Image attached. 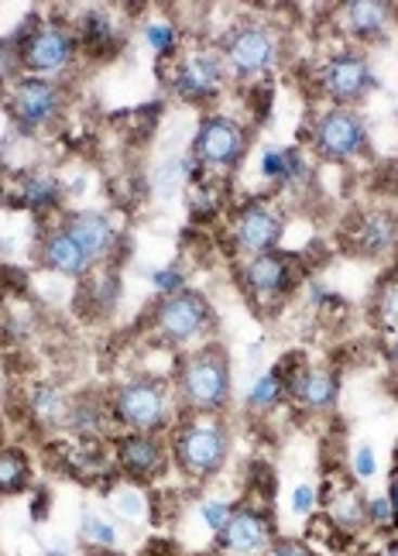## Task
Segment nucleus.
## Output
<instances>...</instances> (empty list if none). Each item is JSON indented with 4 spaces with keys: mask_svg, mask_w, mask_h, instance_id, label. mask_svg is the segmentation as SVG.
I'll use <instances>...</instances> for the list:
<instances>
[{
    "mask_svg": "<svg viewBox=\"0 0 398 556\" xmlns=\"http://www.w3.org/2000/svg\"><path fill=\"white\" fill-rule=\"evenodd\" d=\"M179 395L196 413H217L230 399V368L223 351L206 348L185 361L179 375Z\"/></svg>",
    "mask_w": 398,
    "mask_h": 556,
    "instance_id": "nucleus-1",
    "label": "nucleus"
},
{
    "mask_svg": "<svg viewBox=\"0 0 398 556\" xmlns=\"http://www.w3.org/2000/svg\"><path fill=\"white\" fill-rule=\"evenodd\" d=\"M114 416L134 433H155L169 422V392L158 378H134L117 389Z\"/></svg>",
    "mask_w": 398,
    "mask_h": 556,
    "instance_id": "nucleus-2",
    "label": "nucleus"
},
{
    "mask_svg": "<svg viewBox=\"0 0 398 556\" xmlns=\"http://www.w3.org/2000/svg\"><path fill=\"white\" fill-rule=\"evenodd\" d=\"M176 460L190 478L217 475L227 460V433L220 422L193 419L176 437Z\"/></svg>",
    "mask_w": 398,
    "mask_h": 556,
    "instance_id": "nucleus-3",
    "label": "nucleus"
},
{
    "mask_svg": "<svg viewBox=\"0 0 398 556\" xmlns=\"http://www.w3.org/2000/svg\"><path fill=\"white\" fill-rule=\"evenodd\" d=\"M193 152L209 168H234L247 152V135L237 121L214 114L196 127Z\"/></svg>",
    "mask_w": 398,
    "mask_h": 556,
    "instance_id": "nucleus-4",
    "label": "nucleus"
},
{
    "mask_svg": "<svg viewBox=\"0 0 398 556\" xmlns=\"http://www.w3.org/2000/svg\"><path fill=\"white\" fill-rule=\"evenodd\" d=\"M155 327L162 337L185 344V340L200 337L209 327V303L200 292H190V289L165 295L155 306Z\"/></svg>",
    "mask_w": 398,
    "mask_h": 556,
    "instance_id": "nucleus-5",
    "label": "nucleus"
},
{
    "mask_svg": "<svg viewBox=\"0 0 398 556\" xmlns=\"http://www.w3.org/2000/svg\"><path fill=\"white\" fill-rule=\"evenodd\" d=\"M312 144H317V152L323 159L347 162L368 144V135H364V124L358 121V114L344 111V106H333V111H326L320 117L317 131H312Z\"/></svg>",
    "mask_w": 398,
    "mask_h": 556,
    "instance_id": "nucleus-6",
    "label": "nucleus"
},
{
    "mask_svg": "<svg viewBox=\"0 0 398 556\" xmlns=\"http://www.w3.org/2000/svg\"><path fill=\"white\" fill-rule=\"evenodd\" d=\"M223 59L237 76H261L275 62V35L261 25H241L223 41Z\"/></svg>",
    "mask_w": 398,
    "mask_h": 556,
    "instance_id": "nucleus-7",
    "label": "nucleus"
},
{
    "mask_svg": "<svg viewBox=\"0 0 398 556\" xmlns=\"http://www.w3.org/2000/svg\"><path fill=\"white\" fill-rule=\"evenodd\" d=\"M21 46V62H25V70L46 76V73H59L69 66L73 59V35L59 25H35L31 35H25L17 41Z\"/></svg>",
    "mask_w": 398,
    "mask_h": 556,
    "instance_id": "nucleus-8",
    "label": "nucleus"
},
{
    "mask_svg": "<svg viewBox=\"0 0 398 556\" xmlns=\"http://www.w3.org/2000/svg\"><path fill=\"white\" fill-rule=\"evenodd\" d=\"M217 536H220V546L234 556H265L271 549V540H275V529H271V519L265 511L234 508Z\"/></svg>",
    "mask_w": 398,
    "mask_h": 556,
    "instance_id": "nucleus-9",
    "label": "nucleus"
},
{
    "mask_svg": "<svg viewBox=\"0 0 398 556\" xmlns=\"http://www.w3.org/2000/svg\"><path fill=\"white\" fill-rule=\"evenodd\" d=\"M62 106L59 87H52L49 79H38V76H25L14 83L11 90V114L17 121V127L25 131H35V127L49 124Z\"/></svg>",
    "mask_w": 398,
    "mask_h": 556,
    "instance_id": "nucleus-10",
    "label": "nucleus"
},
{
    "mask_svg": "<svg viewBox=\"0 0 398 556\" xmlns=\"http://www.w3.org/2000/svg\"><path fill=\"white\" fill-rule=\"evenodd\" d=\"M282 230L285 227H282V217L275 210L265 206V203H247L234 220V241L247 258H255V254L275 251Z\"/></svg>",
    "mask_w": 398,
    "mask_h": 556,
    "instance_id": "nucleus-11",
    "label": "nucleus"
},
{
    "mask_svg": "<svg viewBox=\"0 0 398 556\" xmlns=\"http://www.w3.org/2000/svg\"><path fill=\"white\" fill-rule=\"evenodd\" d=\"M223 83V59L217 52H193L179 62L172 87L182 100H209Z\"/></svg>",
    "mask_w": 398,
    "mask_h": 556,
    "instance_id": "nucleus-12",
    "label": "nucleus"
},
{
    "mask_svg": "<svg viewBox=\"0 0 398 556\" xmlns=\"http://www.w3.org/2000/svg\"><path fill=\"white\" fill-rule=\"evenodd\" d=\"M371 87H374V73H371L364 55H350L347 52V55H337V59L326 62V70H323V90H326L330 100L354 103V100H361Z\"/></svg>",
    "mask_w": 398,
    "mask_h": 556,
    "instance_id": "nucleus-13",
    "label": "nucleus"
},
{
    "mask_svg": "<svg viewBox=\"0 0 398 556\" xmlns=\"http://www.w3.org/2000/svg\"><path fill=\"white\" fill-rule=\"evenodd\" d=\"M244 286H247L251 295L261 299V303H275V299L285 295V289L292 286L288 258H282V254H275V251L247 258V265H244Z\"/></svg>",
    "mask_w": 398,
    "mask_h": 556,
    "instance_id": "nucleus-14",
    "label": "nucleus"
},
{
    "mask_svg": "<svg viewBox=\"0 0 398 556\" xmlns=\"http://www.w3.org/2000/svg\"><path fill=\"white\" fill-rule=\"evenodd\" d=\"M285 389H288V395L296 399L303 409H326V405H333L337 402V389H341V381H337V375H333L330 368H296L292 371V378L288 381H282Z\"/></svg>",
    "mask_w": 398,
    "mask_h": 556,
    "instance_id": "nucleus-15",
    "label": "nucleus"
},
{
    "mask_svg": "<svg viewBox=\"0 0 398 556\" xmlns=\"http://www.w3.org/2000/svg\"><path fill=\"white\" fill-rule=\"evenodd\" d=\"M66 230H69V238L82 248V254H87L90 262L103 258V254L114 248V224L97 210L73 213V217L66 220Z\"/></svg>",
    "mask_w": 398,
    "mask_h": 556,
    "instance_id": "nucleus-16",
    "label": "nucleus"
},
{
    "mask_svg": "<svg viewBox=\"0 0 398 556\" xmlns=\"http://www.w3.org/2000/svg\"><path fill=\"white\" fill-rule=\"evenodd\" d=\"M117 460L124 467V475L155 478L165 464V454H162V443L152 433H131L117 443Z\"/></svg>",
    "mask_w": 398,
    "mask_h": 556,
    "instance_id": "nucleus-17",
    "label": "nucleus"
},
{
    "mask_svg": "<svg viewBox=\"0 0 398 556\" xmlns=\"http://www.w3.org/2000/svg\"><path fill=\"white\" fill-rule=\"evenodd\" d=\"M41 262H46L52 271L62 275H82L90 268V258L82 254V248L69 238V230H52L46 241H41Z\"/></svg>",
    "mask_w": 398,
    "mask_h": 556,
    "instance_id": "nucleus-18",
    "label": "nucleus"
},
{
    "mask_svg": "<svg viewBox=\"0 0 398 556\" xmlns=\"http://www.w3.org/2000/svg\"><path fill=\"white\" fill-rule=\"evenodd\" d=\"M358 233V251L364 254V258H382V254L395 244L398 238V217H391V213H364L361 217V227L354 230Z\"/></svg>",
    "mask_w": 398,
    "mask_h": 556,
    "instance_id": "nucleus-19",
    "label": "nucleus"
},
{
    "mask_svg": "<svg viewBox=\"0 0 398 556\" xmlns=\"http://www.w3.org/2000/svg\"><path fill=\"white\" fill-rule=\"evenodd\" d=\"M326 511H330V519L337 529L358 532L364 526V516H368V502H361V495L350 484H337L326 495Z\"/></svg>",
    "mask_w": 398,
    "mask_h": 556,
    "instance_id": "nucleus-20",
    "label": "nucleus"
},
{
    "mask_svg": "<svg viewBox=\"0 0 398 556\" xmlns=\"http://www.w3.org/2000/svg\"><path fill=\"white\" fill-rule=\"evenodd\" d=\"M391 21V4L385 0H354L347 4V25L358 38H378Z\"/></svg>",
    "mask_w": 398,
    "mask_h": 556,
    "instance_id": "nucleus-21",
    "label": "nucleus"
},
{
    "mask_svg": "<svg viewBox=\"0 0 398 556\" xmlns=\"http://www.w3.org/2000/svg\"><path fill=\"white\" fill-rule=\"evenodd\" d=\"M261 173L265 179H275V182H296L306 176V162L296 148H268L261 155Z\"/></svg>",
    "mask_w": 398,
    "mask_h": 556,
    "instance_id": "nucleus-22",
    "label": "nucleus"
},
{
    "mask_svg": "<svg viewBox=\"0 0 398 556\" xmlns=\"http://www.w3.org/2000/svg\"><path fill=\"white\" fill-rule=\"evenodd\" d=\"M28 488V460L21 451H0V495H17Z\"/></svg>",
    "mask_w": 398,
    "mask_h": 556,
    "instance_id": "nucleus-23",
    "label": "nucleus"
},
{
    "mask_svg": "<svg viewBox=\"0 0 398 556\" xmlns=\"http://www.w3.org/2000/svg\"><path fill=\"white\" fill-rule=\"evenodd\" d=\"M21 200L35 210L52 206L59 200V182L49 173H31V176H25V186H21Z\"/></svg>",
    "mask_w": 398,
    "mask_h": 556,
    "instance_id": "nucleus-24",
    "label": "nucleus"
},
{
    "mask_svg": "<svg viewBox=\"0 0 398 556\" xmlns=\"http://www.w3.org/2000/svg\"><path fill=\"white\" fill-rule=\"evenodd\" d=\"M79 35H82V41H87L90 49H97V46H114V41H117V31L111 25V17L103 14V11H90L87 17H82Z\"/></svg>",
    "mask_w": 398,
    "mask_h": 556,
    "instance_id": "nucleus-25",
    "label": "nucleus"
},
{
    "mask_svg": "<svg viewBox=\"0 0 398 556\" xmlns=\"http://www.w3.org/2000/svg\"><path fill=\"white\" fill-rule=\"evenodd\" d=\"M31 409H35L38 419L59 422L62 416H66V399H62L55 389H46V384H38V389H31Z\"/></svg>",
    "mask_w": 398,
    "mask_h": 556,
    "instance_id": "nucleus-26",
    "label": "nucleus"
},
{
    "mask_svg": "<svg viewBox=\"0 0 398 556\" xmlns=\"http://www.w3.org/2000/svg\"><path fill=\"white\" fill-rule=\"evenodd\" d=\"M374 316L385 330H398V278H388V282L378 289V299H374Z\"/></svg>",
    "mask_w": 398,
    "mask_h": 556,
    "instance_id": "nucleus-27",
    "label": "nucleus"
},
{
    "mask_svg": "<svg viewBox=\"0 0 398 556\" xmlns=\"http://www.w3.org/2000/svg\"><path fill=\"white\" fill-rule=\"evenodd\" d=\"M282 389H285V384H282L279 371L261 375L255 389H251V405H255V409H268V405H275V402H279Z\"/></svg>",
    "mask_w": 398,
    "mask_h": 556,
    "instance_id": "nucleus-28",
    "label": "nucleus"
},
{
    "mask_svg": "<svg viewBox=\"0 0 398 556\" xmlns=\"http://www.w3.org/2000/svg\"><path fill=\"white\" fill-rule=\"evenodd\" d=\"M21 66H25V62H21V46H17V38H0V83L14 79Z\"/></svg>",
    "mask_w": 398,
    "mask_h": 556,
    "instance_id": "nucleus-29",
    "label": "nucleus"
},
{
    "mask_svg": "<svg viewBox=\"0 0 398 556\" xmlns=\"http://www.w3.org/2000/svg\"><path fill=\"white\" fill-rule=\"evenodd\" d=\"M149 46L158 52V55H169L172 49H176V28H169V25H149Z\"/></svg>",
    "mask_w": 398,
    "mask_h": 556,
    "instance_id": "nucleus-30",
    "label": "nucleus"
},
{
    "mask_svg": "<svg viewBox=\"0 0 398 556\" xmlns=\"http://www.w3.org/2000/svg\"><path fill=\"white\" fill-rule=\"evenodd\" d=\"M217 197L209 192L206 186H200V189H193V217H200V220H206V217H214L217 213Z\"/></svg>",
    "mask_w": 398,
    "mask_h": 556,
    "instance_id": "nucleus-31",
    "label": "nucleus"
},
{
    "mask_svg": "<svg viewBox=\"0 0 398 556\" xmlns=\"http://www.w3.org/2000/svg\"><path fill=\"white\" fill-rule=\"evenodd\" d=\"M230 511H234V508H230L227 502H206V505H203V519H206L209 529L220 532V529L227 526V519H230Z\"/></svg>",
    "mask_w": 398,
    "mask_h": 556,
    "instance_id": "nucleus-32",
    "label": "nucleus"
},
{
    "mask_svg": "<svg viewBox=\"0 0 398 556\" xmlns=\"http://www.w3.org/2000/svg\"><path fill=\"white\" fill-rule=\"evenodd\" d=\"M152 282L158 286V292H165V295H172V292H182V271L179 268H162V271H155L152 275Z\"/></svg>",
    "mask_w": 398,
    "mask_h": 556,
    "instance_id": "nucleus-33",
    "label": "nucleus"
},
{
    "mask_svg": "<svg viewBox=\"0 0 398 556\" xmlns=\"http://www.w3.org/2000/svg\"><path fill=\"white\" fill-rule=\"evenodd\" d=\"M374 470H378V460H374V451L371 446H358V454H354V475L361 481L374 478Z\"/></svg>",
    "mask_w": 398,
    "mask_h": 556,
    "instance_id": "nucleus-34",
    "label": "nucleus"
},
{
    "mask_svg": "<svg viewBox=\"0 0 398 556\" xmlns=\"http://www.w3.org/2000/svg\"><path fill=\"white\" fill-rule=\"evenodd\" d=\"M87 536H90L93 543L114 546V543H117V529L107 526V522H100V519H93V516H87Z\"/></svg>",
    "mask_w": 398,
    "mask_h": 556,
    "instance_id": "nucleus-35",
    "label": "nucleus"
},
{
    "mask_svg": "<svg viewBox=\"0 0 398 556\" xmlns=\"http://www.w3.org/2000/svg\"><path fill=\"white\" fill-rule=\"evenodd\" d=\"M368 516L378 522V526H391L395 522V508H391V498H371L368 502Z\"/></svg>",
    "mask_w": 398,
    "mask_h": 556,
    "instance_id": "nucleus-36",
    "label": "nucleus"
},
{
    "mask_svg": "<svg viewBox=\"0 0 398 556\" xmlns=\"http://www.w3.org/2000/svg\"><path fill=\"white\" fill-rule=\"evenodd\" d=\"M312 505H317V491H312L309 484H299L296 495H292V508H296V516H309Z\"/></svg>",
    "mask_w": 398,
    "mask_h": 556,
    "instance_id": "nucleus-37",
    "label": "nucleus"
},
{
    "mask_svg": "<svg viewBox=\"0 0 398 556\" xmlns=\"http://www.w3.org/2000/svg\"><path fill=\"white\" fill-rule=\"evenodd\" d=\"M265 556H312L303 543H275Z\"/></svg>",
    "mask_w": 398,
    "mask_h": 556,
    "instance_id": "nucleus-38",
    "label": "nucleus"
},
{
    "mask_svg": "<svg viewBox=\"0 0 398 556\" xmlns=\"http://www.w3.org/2000/svg\"><path fill=\"white\" fill-rule=\"evenodd\" d=\"M391 508H395V526H398V475L391 481Z\"/></svg>",
    "mask_w": 398,
    "mask_h": 556,
    "instance_id": "nucleus-39",
    "label": "nucleus"
},
{
    "mask_svg": "<svg viewBox=\"0 0 398 556\" xmlns=\"http://www.w3.org/2000/svg\"><path fill=\"white\" fill-rule=\"evenodd\" d=\"M391 368H395V375H398V340L391 344Z\"/></svg>",
    "mask_w": 398,
    "mask_h": 556,
    "instance_id": "nucleus-40",
    "label": "nucleus"
},
{
    "mask_svg": "<svg viewBox=\"0 0 398 556\" xmlns=\"http://www.w3.org/2000/svg\"><path fill=\"white\" fill-rule=\"evenodd\" d=\"M382 556H398V543H391V546H388V549H385Z\"/></svg>",
    "mask_w": 398,
    "mask_h": 556,
    "instance_id": "nucleus-41",
    "label": "nucleus"
}]
</instances>
